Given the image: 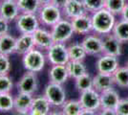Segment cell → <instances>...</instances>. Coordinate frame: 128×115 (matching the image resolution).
<instances>
[{
	"instance_id": "obj_5",
	"label": "cell",
	"mask_w": 128,
	"mask_h": 115,
	"mask_svg": "<svg viewBox=\"0 0 128 115\" xmlns=\"http://www.w3.org/2000/svg\"><path fill=\"white\" fill-rule=\"evenodd\" d=\"M43 95L46 97L51 105L54 107H61L67 100L63 84H58L52 82H49L48 84L45 86Z\"/></svg>"
},
{
	"instance_id": "obj_25",
	"label": "cell",
	"mask_w": 128,
	"mask_h": 115,
	"mask_svg": "<svg viewBox=\"0 0 128 115\" xmlns=\"http://www.w3.org/2000/svg\"><path fill=\"white\" fill-rule=\"evenodd\" d=\"M67 69H68V73H69V77L71 79H78V77L84 75L87 73V68L86 65L84 64L83 61H76V60H70L69 62L66 64Z\"/></svg>"
},
{
	"instance_id": "obj_37",
	"label": "cell",
	"mask_w": 128,
	"mask_h": 115,
	"mask_svg": "<svg viewBox=\"0 0 128 115\" xmlns=\"http://www.w3.org/2000/svg\"><path fill=\"white\" fill-rule=\"evenodd\" d=\"M9 23L10 22L8 21V20H6L3 17H0V37L5 35V34L9 33V30H10Z\"/></svg>"
},
{
	"instance_id": "obj_3",
	"label": "cell",
	"mask_w": 128,
	"mask_h": 115,
	"mask_svg": "<svg viewBox=\"0 0 128 115\" xmlns=\"http://www.w3.org/2000/svg\"><path fill=\"white\" fill-rule=\"evenodd\" d=\"M61 16H62L61 8L54 5L53 3L41 6L38 13L40 24L47 27H53L54 24H56L62 18Z\"/></svg>"
},
{
	"instance_id": "obj_13",
	"label": "cell",
	"mask_w": 128,
	"mask_h": 115,
	"mask_svg": "<svg viewBox=\"0 0 128 115\" xmlns=\"http://www.w3.org/2000/svg\"><path fill=\"white\" fill-rule=\"evenodd\" d=\"M72 25L74 28L75 34L80 36H86L93 32V25H92V17L89 13H86L82 16L75 17L71 19Z\"/></svg>"
},
{
	"instance_id": "obj_31",
	"label": "cell",
	"mask_w": 128,
	"mask_h": 115,
	"mask_svg": "<svg viewBox=\"0 0 128 115\" xmlns=\"http://www.w3.org/2000/svg\"><path fill=\"white\" fill-rule=\"evenodd\" d=\"M14 109V97L9 93H0V112H10Z\"/></svg>"
},
{
	"instance_id": "obj_45",
	"label": "cell",
	"mask_w": 128,
	"mask_h": 115,
	"mask_svg": "<svg viewBox=\"0 0 128 115\" xmlns=\"http://www.w3.org/2000/svg\"><path fill=\"white\" fill-rule=\"evenodd\" d=\"M125 66H126V67L128 68V60H127V62H126V65H125Z\"/></svg>"
},
{
	"instance_id": "obj_20",
	"label": "cell",
	"mask_w": 128,
	"mask_h": 115,
	"mask_svg": "<svg viewBox=\"0 0 128 115\" xmlns=\"http://www.w3.org/2000/svg\"><path fill=\"white\" fill-rule=\"evenodd\" d=\"M120 100V94L112 88L100 93L102 109H115Z\"/></svg>"
},
{
	"instance_id": "obj_26",
	"label": "cell",
	"mask_w": 128,
	"mask_h": 115,
	"mask_svg": "<svg viewBox=\"0 0 128 115\" xmlns=\"http://www.w3.org/2000/svg\"><path fill=\"white\" fill-rule=\"evenodd\" d=\"M68 54L70 60H76V61H84L86 57L88 56L81 43H73L69 45Z\"/></svg>"
},
{
	"instance_id": "obj_21",
	"label": "cell",
	"mask_w": 128,
	"mask_h": 115,
	"mask_svg": "<svg viewBox=\"0 0 128 115\" xmlns=\"http://www.w3.org/2000/svg\"><path fill=\"white\" fill-rule=\"evenodd\" d=\"M49 81L54 83L63 84L69 79V73L66 65H52L49 70Z\"/></svg>"
},
{
	"instance_id": "obj_30",
	"label": "cell",
	"mask_w": 128,
	"mask_h": 115,
	"mask_svg": "<svg viewBox=\"0 0 128 115\" xmlns=\"http://www.w3.org/2000/svg\"><path fill=\"white\" fill-rule=\"evenodd\" d=\"M75 86L78 92H83L93 88V77L87 72L75 80Z\"/></svg>"
},
{
	"instance_id": "obj_32",
	"label": "cell",
	"mask_w": 128,
	"mask_h": 115,
	"mask_svg": "<svg viewBox=\"0 0 128 115\" xmlns=\"http://www.w3.org/2000/svg\"><path fill=\"white\" fill-rule=\"evenodd\" d=\"M128 0H105V7L113 15L120 16Z\"/></svg>"
},
{
	"instance_id": "obj_43",
	"label": "cell",
	"mask_w": 128,
	"mask_h": 115,
	"mask_svg": "<svg viewBox=\"0 0 128 115\" xmlns=\"http://www.w3.org/2000/svg\"><path fill=\"white\" fill-rule=\"evenodd\" d=\"M49 115H64V113L62 112V110L54 109V110H51V112H50Z\"/></svg>"
},
{
	"instance_id": "obj_29",
	"label": "cell",
	"mask_w": 128,
	"mask_h": 115,
	"mask_svg": "<svg viewBox=\"0 0 128 115\" xmlns=\"http://www.w3.org/2000/svg\"><path fill=\"white\" fill-rule=\"evenodd\" d=\"M115 84L120 88H128V68L126 66L118 67L113 74Z\"/></svg>"
},
{
	"instance_id": "obj_22",
	"label": "cell",
	"mask_w": 128,
	"mask_h": 115,
	"mask_svg": "<svg viewBox=\"0 0 128 115\" xmlns=\"http://www.w3.org/2000/svg\"><path fill=\"white\" fill-rule=\"evenodd\" d=\"M16 38L10 34H5L0 37V54L10 56L16 53Z\"/></svg>"
},
{
	"instance_id": "obj_34",
	"label": "cell",
	"mask_w": 128,
	"mask_h": 115,
	"mask_svg": "<svg viewBox=\"0 0 128 115\" xmlns=\"http://www.w3.org/2000/svg\"><path fill=\"white\" fill-rule=\"evenodd\" d=\"M14 82L9 75H0V93H9L12 90Z\"/></svg>"
},
{
	"instance_id": "obj_39",
	"label": "cell",
	"mask_w": 128,
	"mask_h": 115,
	"mask_svg": "<svg viewBox=\"0 0 128 115\" xmlns=\"http://www.w3.org/2000/svg\"><path fill=\"white\" fill-rule=\"evenodd\" d=\"M120 17H122V19L128 21V1L127 3H126V5H125V7H124V9H123Z\"/></svg>"
},
{
	"instance_id": "obj_1",
	"label": "cell",
	"mask_w": 128,
	"mask_h": 115,
	"mask_svg": "<svg viewBox=\"0 0 128 115\" xmlns=\"http://www.w3.org/2000/svg\"><path fill=\"white\" fill-rule=\"evenodd\" d=\"M91 17L94 33L102 37L112 33L117 19L116 16L108 11L106 8H103L102 10L92 14Z\"/></svg>"
},
{
	"instance_id": "obj_27",
	"label": "cell",
	"mask_w": 128,
	"mask_h": 115,
	"mask_svg": "<svg viewBox=\"0 0 128 115\" xmlns=\"http://www.w3.org/2000/svg\"><path fill=\"white\" fill-rule=\"evenodd\" d=\"M16 3L20 13H25V14L38 15V11L41 7L38 0H16Z\"/></svg>"
},
{
	"instance_id": "obj_4",
	"label": "cell",
	"mask_w": 128,
	"mask_h": 115,
	"mask_svg": "<svg viewBox=\"0 0 128 115\" xmlns=\"http://www.w3.org/2000/svg\"><path fill=\"white\" fill-rule=\"evenodd\" d=\"M51 33L54 42L65 43L75 35V31L70 19L61 18L56 24L51 27Z\"/></svg>"
},
{
	"instance_id": "obj_10",
	"label": "cell",
	"mask_w": 128,
	"mask_h": 115,
	"mask_svg": "<svg viewBox=\"0 0 128 115\" xmlns=\"http://www.w3.org/2000/svg\"><path fill=\"white\" fill-rule=\"evenodd\" d=\"M88 56H98L103 54L102 38L100 35H86L82 38L81 42Z\"/></svg>"
},
{
	"instance_id": "obj_40",
	"label": "cell",
	"mask_w": 128,
	"mask_h": 115,
	"mask_svg": "<svg viewBox=\"0 0 128 115\" xmlns=\"http://www.w3.org/2000/svg\"><path fill=\"white\" fill-rule=\"evenodd\" d=\"M67 1H68V0H52V3H53L54 5L59 7V8H62V7L66 4Z\"/></svg>"
},
{
	"instance_id": "obj_2",
	"label": "cell",
	"mask_w": 128,
	"mask_h": 115,
	"mask_svg": "<svg viewBox=\"0 0 128 115\" xmlns=\"http://www.w3.org/2000/svg\"><path fill=\"white\" fill-rule=\"evenodd\" d=\"M22 57V64L26 71L38 73L43 70L46 63V56L42 50L34 48Z\"/></svg>"
},
{
	"instance_id": "obj_7",
	"label": "cell",
	"mask_w": 128,
	"mask_h": 115,
	"mask_svg": "<svg viewBox=\"0 0 128 115\" xmlns=\"http://www.w3.org/2000/svg\"><path fill=\"white\" fill-rule=\"evenodd\" d=\"M16 25L17 30L21 34L32 35L36 30L40 27V21L36 14L20 13L16 19Z\"/></svg>"
},
{
	"instance_id": "obj_42",
	"label": "cell",
	"mask_w": 128,
	"mask_h": 115,
	"mask_svg": "<svg viewBox=\"0 0 128 115\" xmlns=\"http://www.w3.org/2000/svg\"><path fill=\"white\" fill-rule=\"evenodd\" d=\"M12 115H31L29 110L22 111V110H12Z\"/></svg>"
},
{
	"instance_id": "obj_24",
	"label": "cell",
	"mask_w": 128,
	"mask_h": 115,
	"mask_svg": "<svg viewBox=\"0 0 128 115\" xmlns=\"http://www.w3.org/2000/svg\"><path fill=\"white\" fill-rule=\"evenodd\" d=\"M112 34L122 43L128 42V21L120 19L116 22Z\"/></svg>"
},
{
	"instance_id": "obj_28",
	"label": "cell",
	"mask_w": 128,
	"mask_h": 115,
	"mask_svg": "<svg viewBox=\"0 0 128 115\" xmlns=\"http://www.w3.org/2000/svg\"><path fill=\"white\" fill-rule=\"evenodd\" d=\"M60 108L64 115H80L83 109L80 100H66Z\"/></svg>"
},
{
	"instance_id": "obj_46",
	"label": "cell",
	"mask_w": 128,
	"mask_h": 115,
	"mask_svg": "<svg viewBox=\"0 0 128 115\" xmlns=\"http://www.w3.org/2000/svg\"><path fill=\"white\" fill-rule=\"evenodd\" d=\"M1 1H5V0H1ZM10 1H16V0H10Z\"/></svg>"
},
{
	"instance_id": "obj_6",
	"label": "cell",
	"mask_w": 128,
	"mask_h": 115,
	"mask_svg": "<svg viewBox=\"0 0 128 115\" xmlns=\"http://www.w3.org/2000/svg\"><path fill=\"white\" fill-rule=\"evenodd\" d=\"M46 52V58L52 65H66L70 61L68 46L65 43L54 42Z\"/></svg>"
},
{
	"instance_id": "obj_19",
	"label": "cell",
	"mask_w": 128,
	"mask_h": 115,
	"mask_svg": "<svg viewBox=\"0 0 128 115\" xmlns=\"http://www.w3.org/2000/svg\"><path fill=\"white\" fill-rule=\"evenodd\" d=\"M34 48H36V44L32 35L21 34L18 38H16V53L17 55L24 56Z\"/></svg>"
},
{
	"instance_id": "obj_35",
	"label": "cell",
	"mask_w": 128,
	"mask_h": 115,
	"mask_svg": "<svg viewBox=\"0 0 128 115\" xmlns=\"http://www.w3.org/2000/svg\"><path fill=\"white\" fill-rule=\"evenodd\" d=\"M12 64L9 56L0 54V75H9Z\"/></svg>"
},
{
	"instance_id": "obj_36",
	"label": "cell",
	"mask_w": 128,
	"mask_h": 115,
	"mask_svg": "<svg viewBox=\"0 0 128 115\" xmlns=\"http://www.w3.org/2000/svg\"><path fill=\"white\" fill-rule=\"evenodd\" d=\"M115 111L118 115H128V98L120 99Z\"/></svg>"
},
{
	"instance_id": "obj_15",
	"label": "cell",
	"mask_w": 128,
	"mask_h": 115,
	"mask_svg": "<svg viewBox=\"0 0 128 115\" xmlns=\"http://www.w3.org/2000/svg\"><path fill=\"white\" fill-rule=\"evenodd\" d=\"M61 11L64 17L70 20L87 13L81 0H68L61 8Z\"/></svg>"
},
{
	"instance_id": "obj_8",
	"label": "cell",
	"mask_w": 128,
	"mask_h": 115,
	"mask_svg": "<svg viewBox=\"0 0 128 115\" xmlns=\"http://www.w3.org/2000/svg\"><path fill=\"white\" fill-rule=\"evenodd\" d=\"M38 78L36 73L26 71L16 83L18 92L27 94H34L38 89Z\"/></svg>"
},
{
	"instance_id": "obj_16",
	"label": "cell",
	"mask_w": 128,
	"mask_h": 115,
	"mask_svg": "<svg viewBox=\"0 0 128 115\" xmlns=\"http://www.w3.org/2000/svg\"><path fill=\"white\" fill-rule=\"evenodd\" d=\"M114 84H115L114 77L111 74H103L98 72L93 77V88L96 89L100 93L112 89L114 87Z\"/></svg>"
},
{
	"instance_id": "obj_14",
	"label": "cell",
	"mask_w": 128,
	"mask_h": 115,
	"mask_svg": "<svg viewBox=\"0 0 128 115\" xmlns=\"http://www.w3.org/2000/svg\"><path fill=\"white\" fill-rule=\"evenodd\" d=\"M32 38L34 40L36 48H38L42 51H47L54 43L51 31L41 27L34 31V33L32 34Z\"/></svg>"
},
{
	"instance_id": "obj_38",
	"label": "cell",
	"mask_w": 128,
	"mask_h": 115,
	"mask_svg": "<svg viewBox=\"0 0 128 115\" xmlns=\"http://www.w3.org/2000/svg\"><path fill=\"white\" fill-rule=\"evenodd\" d=\"M98 115H118L115 109H100L98 111Z\"/></svg>"
},
{
	"instance_id": "obj_44",
	"label": "cell",
	"mask_w": 128,
	"mask_h": 115,
	"mask_svg": "<svg viewBox=\"0 0 128 115\" xmlns=\"http://www.w3.org/2000/svg\"><path fill=\"white\" fill-rule=\"evenodd\" d=\"M38 2H39L40 6H44V5H47V4L52 3V0H38Z\"/></svg>"
},
{
	"instance_id": "obj_33",
	"label": "cell",
	"mask_w": 128,
	"mask_h": 115,
	"mask_svg": "<svg viewBox=\"0 0 128 115\" xmlns=\"http://www.w3.org/2000/svg\"><path fill=\"white\" fill-rule=\"evenodd\" d=\"M85 10L89 14H94L105 7V0H81Z\"/></svg>"
},
{
	"instance_id": "obj_18",
	"label": "cell",
	"mask_w": 128,
	"mask_h": 115,
	"mask_svg": "<svg viewBox=\"0 0 128 115\" xmlns=\"http://www.w3.org/2000/svg\"><path fill=\"white\" fill-rule=\"evenodd\" d=\"M52 105L44 95L34 96L32 105L30 107L31 115H49L51 112Z\"/></svg>"
},
{
	"instance_id": "obj_12",
	"label": "cell",
	"mask_w": 128,
	"mask_h": 115,
	"mask_svg": "<svg viewBox=\"0 0 128 115\" xmlns=\"http://www.w3.org/2000/svg\"><path fill=\"white\" fill-rule=\"evenodd\" d=\"M103 54L105 55L120 57L122 54V43L112 33L103 36L102 38Z\"/></svg>"
},
{
	"instance_id": "obj_41",
	"label": "cell",
	"mask_w": 128,
	"mask_h": 115,
	"mask_svg": "<svg viewBox=\"0 0 128 115\" xmlns=\"http://www.w3.org/2000/svg\"><path fill=\"white\" fill-rule=\"evenodd\" d=\"M80 115H98V111H94V110H89V109H83L81 110Z\"/></svg>"
},
{
	"instance_id": "obj_47",
	"label": "cell",
	"mask_w": 128,
	"mask_h": 115,
	"mask_svg": "<svg viewBox=\"0 0 128 115\" xmlns=\"http://www.w3.org/2000/svg\"><path fill=\"white\" fill-rule=\"evenodd\" d=\"M0 1H1V0H0Z\"/></svg>"
},
{
	"instance_id": "obj_11",
	"label": "cell",
	"mask_w": 128,
	"mask_h": 115,
	"mask_svg": "<svg viewBox=\"0 0 128 115\" xmlns=\"http://www.w3.org/2000/svg\"><path fill=\"white\" fill-rule=\"evenodd\" d=\"M120 67V61L118 57L102 54L96 62V71L103 74L113 75L115 71Z\"/></svg>"
},
{
	"instance_id": "obj_23",
	"label": "cell",
	"mask_w": 128,
	"mask_h": 115,
	"mask_svg": "<svg viewBox=\"0 0 128 115\" xmlns=\"http://www.w3.org/2000/svg\"><path fill=\"white\" fill-rule=\"evenodd\" d=\"M32 100H34V96L32 94L18 92V94L14 96V110H22V111L30 110Z\"/></svg>"
},
{
	"instance_id": "obj_17",
	"label": "cell",
	"mask_w": 128,
	"mask_h": 115,
	"mask_svg": "<svg viewBox=\"0 0 128 115\" xmlns=\"http://www.w3.org/2000/svg\"><path fill=\"white\" fill-rule=\"evenodd\" d=\"M20 11L17 6L16 1L5 0L0 2V17L9 22L16 21L17 17L19 16Z\"/></svg>"
},
{
	"instance_id": "obj_9",
	"label": "cell",
	"mask_w": 128,
	"mask_h": 115,
	"mask_svg": "<svg viewBox=\"0 0 128 115\" xmlns=\"http://www.w3.org/2000/svg\"><path fill=\"white\" fill-rule=\"evenodd\" d=\"M78 100L82 105V108L84 109L94 110V111H100L102 109L100 93L98 92L94 88L80 92Z\"/></svg>"
}]
</instances>
